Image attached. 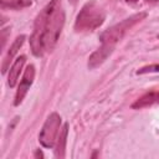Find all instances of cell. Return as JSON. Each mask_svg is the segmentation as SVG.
<instances>
[{"instance_id": "1", "label": "cell", "mask_w": 159, "mask_h": 159, "mask_svg": "<svg viewBox=\"0 0 159 159\" xmlns=\"http://www.w3.org/2000/svg\"><path fill=\"white\" fill-rule=\"evenodd\" d=\"M65 25V10L61 0H51L36 16L34 30L30 36L31 52L41 57L51 52L62 32Z\"/></svg>"}, {"instance_id": "2", "label": "cell", "mask_w": 159, "mask_h": 159, "mask_svg": "<svg viewBox=\"0 0 159 159\" xmlns=\"http://www.w3.org/2000/svg\"><path fill=\"white\" fill-rule=\"evenodd\" d=\"M104 19H106L104 10L94 0H91L86 2L77 14L75 21V30L77 32L94 31L104 22Z\"/></svg>"}, {"instance_id": "3", "label": "cell", "mask_w": 159, "mask_h": 159, "mask_svg": "<svg viewBox=\"0 0 159 159\" xmlns=\"http://www.w3.org/2000/svg\"><path fill=\"white\" fill-rule=\"evenodd\" d=\"M145 17H147V12L142 11V12L134 14V15H132V16L122 20L120 22L111 26L109 29L104 30L99 35L101 42L104 43V45H108V46H113L114 47L116 43L124 37V35L129 31V29H132L135 24H138L139 21H142Z\"/></svg>"}, {"instance_id": "4", "label": "cell", "mask_w": 159, "mask_h": 159, "mask_svg": "<svg viewBox=\"0 0 159 159\" xmlns=\"http://www.w3.org/2000/svg\"><path fill=\"white\" fill-rule=\"evenodd\" d=\"M61 129V117L57 112H52L45 120L39 134V142L45 148H52L56 144Z\"/></svg>"}, {"instance_id": "5", "label": "cell", "mask_w": 159, "mask_h": 159, "mask_svg": "<svg viewBox=\"0 0 159 159\" xmlns=\"http://www.w3.org/2000/svg\"><path fill=\"white\" fill-rule=\"evenodd\" d=\"M35 78V66L34 65H29L22 75V78L17 86L16 89V94H15V101H14V106H20L21 102L24 101L26 93L29 92L32 82Z\"/></svg>"}, {"instance_id": "6", "label": "cell", "mask_w": 159, "mask_h": 159, "mask_svg": "<svg viewBox=\"0 0 159 159\" xmlns=\"http://www.w3.org/2000/svg\"><path fill=\"white\" fill-rule=\"evenodd\" d=\"M113 50H114L113 46H108V45L102 43L101 47L97 48V50L89 56L88 63H87L88 68H89V70H94V68H97L98 66H101V65L109 57V55L113 52Z\"/></svg>"}, {"instance_id": "7", "label": "cell", "mask_w": 159, "mask_h": 159, "mask_svg": "<svg viewBox=\"0 0 159 159\" xmlns=\"http://www.w3.org/2000/svg\"><path fill=\"white\" fill-rule=\"evenodd\" d=\"M25 40H26V36H25V35H20V36H17V37L14 40V42L11 43L10 48L7 50L6 55H5L4 58H2V63H1V72H2V75H5L7 70H10V63L12 62V60H14L15 55L17 53V51H19V50L21 48V46L24 45Z\"/></svg>"}, {"instance_id": "8", "label": "cell", "mask_w": 159, "mask_h": 159, "mask_svg": "<svg viewBox=\"0 0 159 159\" xmlns=\"http://www.w3.org/2000/svg\"><path fill=\"white\" fill-rule=\"evenodd\" d=\"M25 62H26V56H25V55H21V56H19V57L14 61L12 66L10 67L9 76H7V84L10 86V88H14V87L16 86L17 80H19V77H20V72H21V70H22Z\"/></svg>"}, {"instance_id": "9", "label": "cell", "mask_w": 159, "mask_h": 159, "mask_svg": "<svg viewBox=\"0 0 159 159\" xmlns=\"http://www.w3.org/2000/svg\"><path fill=\"white\" fill-rule=\"evenodd\" d=\"M154 104H159V91H150L144 93L142 97H139L133 104V109H142L145 107H150Z\"/></svg>"}, {"instance_id": "10", "label": "cell", "mask_w": 159, "mask_h": 159, "mask_svg": "<svg viewBox=\"0 0 159 159\" xmlns=\"http://www.w3.org/2000/svg\"><path fill=\"white\" fill-rule=\"evenodd\" d=\"M67 134H68V123H65L62 125V128L60 129V133H58V137L56 140V149H55V157L56 158H65Z\"/></svg>"}, {"instance_id": "11", "label": "cell", "mask_w": 159, "mask_h": 159, "mask_svg": "<svg viewBox=\"0 0 159 159\" xmlns=\"http://www.w3.org/2000/svg\"><path fill=\"white\" fill-rule=\"evenodd\" d=\"M32 1L31 0H1L0 6L2 10L5 9H11V10H20L27 6H31Z\"/></svg>"}, {"instance_id": "12", "label": "cell", "mask_w": 159, "mask_h": 159, "mask_svg": "<svg viewBox=\"0 0 159 159\" xmlns=\"http://www.w3.org/2000/svg\"><path fill=\"white\" fill-rule=\"evenodd\" d=\"M150 72H159V63L144 66L137 71V75H144V73H150Z\"/></svg>"}, {"instance_id": "13", "label": "cell", "mask_w": 159, "mask_h": 159, "mask_svg": "<svg viewBox=\"0 0 159 159\" xmlns=\"http://www.w3.org/2000/svg\"><path fill=\"white\" fill-rule=\"evenodd\" d=\"M9 30L7 29H2L1 30V47L4 48L5 47V42H6V39H7V35H9Z\"/></svg>"}, {"instance_id": "14", "label": "cell", "mask_w": 159, "mask_h": 159, "mask_svg": "<svg viewBox=\"0 0 159 159\" xmlns=\"http://www.w3.org/2000/svg\"><path fill=\"white\" fill-rule=\"evenodd\" d=\"M35 157H36V158H39V157H40V158H43V154L41 153V150H40V149H37V150H36V153H35Z\"/></svg>"}, {"instance_id": "15", "label": "cell", "mask_w": 159, "mask_h": 159, "mask_svg": "<svg viewBox=\"0 0 159 159\" xmlns=\"http://www.w3.org/2000/svg\"><path fill=\"white\" fill-rule=\"evenodd\" d=\"M159 0H145V2H149V4H154V2H158Z\"/></svg>"}, {"instance_id": "16", "label": "cell", "mask_w": 159, "mask_h": 159, "mask_svg": "<svg viewBox=\"0 0 159 159\" xmlns=\"http://www.w3.org/2000/svg\"><path fill=\"white\" fill-rule=\"evenodd\" d=\"M125 1H127L128 4H134V2H137L138 0H125Z\"/></svg>"}, {"instance_id": "17", "label": "cell", "mask_w": 159, "mask_h": 159, "mask_svg": "<svg viewBox=\"0 0 159 159\" xmlns=\"http://www.w3.org/2000/svg\"><path fill=\"white\" fill-rule=\"evenodd\" d=\"M68 1H70V2H71V4H73V5H75V4H76V2H77V1H78V0H68Z\"/></svg>"}, {"instance_id": "18", "label": "cell", "mask_w": 159, "mask_h": 159, "mask_svg": "<svg viewBox=\"0 0 159 159\" xmlns=\"http://www.w3.org/2000/svg\"><path fill=\"white\" fill-rule=\"evenodd\" d=\"M158 39H159V35H158Z\"/></svg>"}]
</instances>
